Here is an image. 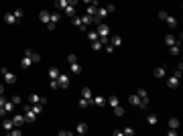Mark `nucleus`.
Segmentation results:
<instances>
[{
  "label": "nucleus",
  "instance_id": "obj_1",
  "mask_svg": "<svg viewBox=\"0 0 183 136\" xmlns=\"http://www.w3.org/2000/svg\"><path fill=\"white\" fill-rule=\"evenodd\" d=\"M110 12H114V4H108L106 8H98V12H96V16H94V22L98 25V22H100L102 18H106Z\"/></svg>",
  "mask_w": 183,
  "mask_h": 136
},
{
  "label": "nucleus",
  "instance_id": "obj_2",
  "mask_svg": "<svg viewBox=\"0 0 183 136\" xmlns=\"http://www.w3.org/2000/svg\"><path fill=\"white\" fill-rule=\"evenodd\" d=\"M0 73H2V79H4L6 83H14L16 81V75H14L8 67H0Z\"/></svg>",
  "mask_w": 183,
  "mask_h": 136
},
{
  "label": "nucleus",
  "instance_id": "obj_3",
  "mask_svg": "<svg viewBox=\"0 0 183 136\" xmlns=\"http://www.w3.org/2000/svg\"><path fill=\"white\" fill-rule=\"evenodd\" d=\"M35 120H37V114L33 112L31 104H27V106H25V122H27V124H33Z\"/></svg>",
  "mask_w": 183,
  "mask_h": 136
},
{
  "label": "nucleus",
  "instance_id": "obj_4",
  "mask_svg": "<svg viewBox=\"0 0 183 136\" xmlns=\"http://www.w3.org/2000/svg\"><path fill=\"white\" fill-rule=\"evenodd\" d=\"M96 33H98V37H110V27L108 25H104V22H98V27H96Z\"/></svg>",
  "mask_w": 183,
  "mask_h": 136
},
{
  "label": "nucleus",
  "instance_id": "obj_5",
  "mask_svg": "<svg viewBox=\"0 0 183 136\" xmlns=\"http://www.w3.org/2000/svg\"><path fill=\"white\" fill-rule=\"evenodd\" d=\"M69 75L67 73H59V77H57V85H59V88H63V89H67L69 88Z\"/></svg>",
  "mask_w": 183,
  "mask_h": 136
},
{
  "label": "nucleus",
  "instance_id": "obj_6",
  "mask_svg": "<svg viewBox=\"0 0 183 136\" xmlns=\"http://www.w3.org/2000/svg\"><path fill=\"white\" fill-rule=\"evenodd\" d=\"M29 104H47V98H43V95H39V94H31L29 95Z\"/></svg>",
  "mask_w": 183,
  "mask_h": 136
},
{
  "label": "nucleus",
  "instance_id": "obj_7",
  "mask_svg": "<svg viewBox=\"0 0 183 136\" xmlns=\"http://www.w3.org/2000/svg\"><path fill=\"white\" fill-rule=\"evenodd\" d=\"M179 79H181V77H177V75H171V77H167V85H169L171 89H177V88H179Z\"/></svg>",
  "mask_w": 183,
  "mask_h": 136
},
{
  "label": "nucleus",
  "instance_id": "obj_8",
  "mask_svg": "<svg viewBox=\"0 0 183 136\" xmlns=\"http://www.w3.org/2000/svg\"><path fill=\"white\" fill-rule=\"evenodd\" d=\"M12 124H14V126H19V128L22 126V124H27V122H25V114H14L12 116Z\"/></svg>",
  "mask_w": 183,
  "mask_h": 136
},
{
  "label": "nucleus",
  "instance_id": "obj_9",
  "mask_svg": "<svg viewBox=\"0 0 183 136\" xmlns=\"http://www.w3.org/2000/svg\"><path fill=\"white\" fill-rule=\"evenodd\" d=\"M90 104H94V106H98V108H102V106L106 104V98H102V95H94V98L90 100Z\"/></svg>",
  "mask_w": 183,
  "mask_h": 136
},
{
  "label": "nucleus",
  "instance_id": "obj_10",
  "mask_svg": "<svg viewBox=\"0 0 183 136\" xmlns=\"http://www.w3.org/2000/svg\"><path fill=\"white\" fill-rule=\"evenodd\" d=\"M39 21L43 22V25H47V22L51 21V12H49V10H41L39 12Z\"/></svg>",
  "mask_w": 183,
  "mask_h": 136
},
{
  "label": "nucleus",
  "instance_id": "obj_11",
  "mask_svg": "<svg viewBox=\"0 0 183 136\" xmlns=\"http://www.w3.org/2000/svg\"><path fill=\"white\" fill-rule=\"evenodd\" d=\"M31 65H33V59H31V57H27V55H22V59H20V67H22V69H29Z\"/></svg>",
  "mask_w": 183,
  "mask_h": 136
},
{
  "label": "nucleus",
  "instance_id": "obj_12",
  "mask_svg": "<svg viewBox=\"0 0 183 136\" xmlns=\"http://www.w3.org/2000/svg\"><path fill=\"white\" fill-rule=\"evenodd\" d=\"M110 45H112V47H120V45H122V37H120V35H114V37H110Z\"/></svg>",
  "mask_w": 183,
  "mask_h": 136
},
{
  "label": "nucleus",
  "instance_id": "obj_13",
  "mask_svg": "<svg viewBox=\"0 0 183 136\" xmlns=\"http://www.w3.org/2000/svg\"><path fill=\"white\" fill-rule=\"evenodd\" d=\"M71 21H73V25H75V27H80L81 31H88V25H83L80 16H71Z\"/></svg>",
  "mask_w": 183,
  "mask_h": 136
},
{
  "label": "nucleus",
  "instance_id": "obj_14",
  "mask_svg": "<svg viewBox=\"0 0 183 136\" xmlns=\"http://www.w3.org/2000/svg\"><path fill=\"white\" fill-rule=\"evenodd\" d=\"M2 128L6 130V132H10V130L14 128V124H12V118H10V120H8V118H4V120H2Z\"/></svg>",
  "mask_w": 183,
  "mask_h": 136
},
{
  "label": "nucleus",
  "instance_id": "obj_15",
  "mask_svg": "<svg viewBox=\"0 0 183 136\" xmlns=\"http://www.w3.org/2000/svg\"><path fill=\"white\" fill-rule=\"evenodd\" d=\"M75 132H77V134H86V132H88V124H86V122H80L77 126H75Z\"/></svg>",
  "mask_w": 183,
  "mask_h": 136
},
{
  "label": "nucleus",
  "instance_id": "obj_16",
  "mask_svg": "<svg viewBox=\"0 0 183 136\" xmlns=\"http://www.w3.org/2000/svg\"><path fill=\"white\" fill-rule=\"evenodd\" d=\"M14 108H16V106L12 104V100H6V104H4V112H6V114H12Z\"/></svg>",
  "mask_w": 183,
  "mask_h": 136
},
{
  "label": "nucleus",
  "instance_id": "obj_17",
  "mask_svg": "<svg viewBox=\"0 0 183 136\" xmlns=\"http://www.w3.org/2000/svg\"><path fill=\"white\" fill-rule=\"evenodd\" d=\"M4 22H6V25H16L14 14H12V12H6V14H4Z\"/></svg>",
  "mask_w": 183,
  "mask_h": 136
},
{
  "label": "nucleus",
  "instance_id": "obj_18",
  "mask_svg": "<svg viewBox=\"0 0 183 136\" xmlns=\"http://www.w3.org/2000/svg\"><path fill=\"white\" fill-rule=\"evenodd\" d=\"M59 67H51L49 69V79H57V77H59Z\"/></svg>",
  "mask_w": 183,
  "mask_h": 136
},
{
  "label": "nucleus",
  "instance_id": "obj_19",
  "mask_svg": "<svg viewBox=\"0 0 183 136\" xmlns=\"http://www.w3.org/2000/svg\"><path fill=\"white\" fill-rule=\"evenodd\" d=\"M81 98H86V100H92V98H94L92 89H90V88H81Z\"/></svg>",
  "mask_w": 183,
  "mask_h": 136
},
{
  "label": "nucleus",
  "instance_id": "obj_20",
  "mask_svg": "<svg viewBox=\"0 0 183 136\" xmlns=\"http://www.w3.org/2000/svg\"><path fill=\"white\" fill-rule=\"evenodd\" d=\"M165 43H167V45L171 47V45H175V43H177V37H175L173 33H169L167 37H165Z\"/></svg>",
  "mask_w": 183,
  "mask_h": 136
},
{
  "label": "nucleus",
  "instance_id": "obj_21",
  "mask_svg": "<svg viewBox=\"0 0 183 136\" xmlns=\"http://www.w3.org/2000/svg\"><path fill=\"white\" fill-rule=\"evenodd\" d=\"M55 6H57V8L61 10V12H63V10H65V8H67L69 4H67V0H55Z\"/></svg>",
  "mask_w": 183,
  "mask_h": 136
},
{
  "label": "nucleus",
  "instance_id": "obj_22",
  "mask_svg": "<svg viewBox=\"0 0 183 136\" xmlns=\"http://www.w3.org/2000/svg\"><path fill=\"white\" fill-rule=\"evenodd\" d=\"M155 77H159V79H161V77H167V69L165 67H157L155 69Z\"/></svg>",
  "mask_w": 183,
  "mask_h": 136
},
{
  "label": "nucleus",
  "instance_id": "obj_23",
  "mask_svg": "<svg viewBox=\"0 0 183 136\" xmlns=\"http://www.w3.org/2000/svg\"><path fill=\"white\" fill-rule=\"evenodd\" d=\"M147 122H149L151 126H157V124H159V118H157L155 114H147Z\"/></svg>",
  "mask_w": 183,
  "mask_h": 136
},
{
  "label": "nucleus",
  "instance_id": "obj_24",
  "mask_svg": "<svg viewBox=\"0 0 183 136\" xmlns=\"http://www.w3.org/2000/svg\"><path fill=\"white\" fill-rule=\"evenodd\" d=\"M71 65V73L73 75H81V67H80V63L75 61V63H69Z\"/></svg>",
  "mask_w": 183,
  "mask_h": 136
},
{
  "label": "nucleus",
  "instance_id": "obj_25",
  "mask_svg": "<svg viewBox=\"0 0 183 136\" xmlns=\"http://www.w3.org/2000/svg\"><path fill=\"white\" fill-rule=\"evenodd\" d=\"M136 95H138L141 100H147V102H149V95H147V89H144V88H138V89H136Z\"/></svg>",
  "mask_w": 183,
  "mask_h": 136
},
{
  "label": "nucleus",
  "instance_id": "obj_26",
  "mask_svg": "<svg viewBox=\"0 0 183 136\" xmlns=\"http://www.w3.org/2000/svg\"><path fill=\"white\" fill-rule=\"evenodd\" d=\"M106 104H110V106L114 108V106H118V104H120V100H118L116 95H110V98H106Z\"/></svg>",
  "mask_w": 183,
  "mask_h": 136
},
{
  "label": "nucleus",
  "instance_id": "obj_27",
  "mask_svg": "<svg viewBox=\"0 0 183 136\" xmlns=\"http://www.w3.org/2000/svg\"><path fill=\"white\" fill-rule=\"evenodd\" d=\"M4 104H6V98L4 95H0V118H4L6 112H4Z\"/></svg>",
  "mask_w": 183,
  "mask_h": 136
},
{
  "label": "nucleus",
  "instance_id": "obj_28",
  "mask_svg": "<svg viewBox=\"0 0 183 136\" xmlns=\"http://www.w3.org/2000/svg\"><path fill=\"white\" fill-rule=\"evenodd\" d=\"M61 16H63V14H61L59 10H55V12H51V22H55V25H57V22L61 21Z\"/></svg>",
  "mask_w": 183,
  "mask_h": 136
},
{
  "label": "nucleus",
  "instance_id": "obj_29",
  "mask_svg": "<svg viewBox=\"0 0 183 136\" xmlns=\"http://www.w3.org/2000/svg\"><path fill=\"white\" fill-rule=\"evenodd\" d=\"M179 51H181V49H179V43H175V45H171V47H169V53L173 55V57H177Z\"/></svg>",
  "mask_w": 183,
  "mask_h": 136
},
{
  "label": "nucleus",
  "instance_id": "obj_30",
  "mask_svg": "<svg viewBox=\"0 0 183 136\" xmlns=\"http://www.w3.org/2000/svg\"><path fill=\"white\" fill-rule=\"evenodd\" d=\"M81 22H83V25H92V22H94V16H90L88 12L81 14Z\"/></svg>",
  "mask_w": 183,
  "mask_h": 136
},
{
  "label": "nucleus",
  "instance_id": "obj_31",
  "mask_svg": "<svg viewBox=\"0 0 183 136\" xmlns=\"http://www.w3.org/2000/svg\"><path fill=\"white\" fill-rule=\"evenodd\" d=\"M96 12H98V4H94V2L88 4V14L90 16H96Z\"/></svg>",
  "mask_w": 183,
  "mask_h": 136
},
{
  "label": "nucleus",
  "instance_id": "obj_32",
  "mask_svg": "<svg viewBox=\"0 0 183 136\" xmlns=\"http://www.w3.org/2000/svg\"><path fill=\"white\" fill-rule=\"evenodd\" d=\"M165 22H167V25H169V28H175L177 27V18H173V16H167V18H165Z\"/></svg>",
  "mask_w": 183,
  "mask_h": 136
},
{
  "label": "nucleus",
  "instance_id": "obj_33",
  "mask_svg": "<svg viewBox=\"0 0 183 136\" xmlns=\"http://www.w3.org/2000/svg\"><path fill=\"white\" fill-rule=\"evenodd\" d=\"M128 102L132 104V106H138V104H141V98H138V95H136V94H130Z\"/></svg>",
  "mask_w": 183,
  "mask_h": 136
},
{
  "label": "nucleus",
  "instance_id": "obj_34",
  "mask_svg": "<svg viewBox=\"0 0 183 136\" xmlns=\"http://www.w3.org/2000/svg\"><path fill=\"white\" fill-rule=\"evenodd\" d=\"M14 18H16V22L20 21V18H22V16H25V10H22V8H16V10H14Z\"/></svg>",
  "mask_w": 183,
  "mask_h": 136
},
{
  "label": "nucleus",
  "instance_id": "obj_35",
  "mask_svg": "<svg viewBox=\"0 0 183 136\" xmlns=\"http://www.w3.org/2000/svg\"><path fill=\"white\" fill-rule=\"evenodd\" d=\"M169 128H173V130L179 128V120L177 118H169Z\"/></svg>",
  "mask_w": 183,
  "mask_h": 136
},
{
  "label": "nucleus",
  "instance_id": "obj_36",
  "mask_svg": "<svg viewBox=\"0 0 183 136\" xmlns=\"http://www.w3.org/2000/svg\"><path fill=\"white\" fill-rule=\"evenodd\" d=\"M63 14H65V16H75V6H67L63 10Z\"/></svg>",
  "mask_w": 183,
  "mask_h": 136
},
{
  "label": "nucleus",
  "instance_id": "obj_37",
  "mask_svg": "<svg viewBox=\"0 0 183 136\" xmlns=\"http://www.w3.org/2000/svg\"><path fill=\"white\" fill-rule=\"evenodd\" d=\"M112 110H114V116H124V108H122L120 104H118V106H114Z\"/></svg>",
  "mask_w": 183,
  "mask_h": 136
},
{
  "label": "nucleus",
  "instance_id": "obj_38",
  "mask_svg": "<svg viewBox=\"0 0 183 136\" xmlns=\"http://www.w3.org/2000/svg\"><path fill=\"white\" fill-rule=\"evenodd\" d=\"M88 39H90L92 43H94V41H98L100 37H98V33H96V31H88Z\"/></svg>",
  "mask_w": 183,
  "mask_h": 136
},
{
  "label": "nucleus",
  "instance_id": "obj_39",
  "mask_svg": "<svg viewBox=\"0 0 183 136\" xmlns=\"http://www.w3.org/2000/svg\"><path fill=\"white\" fill-rule=\"evenodd\" d=\"M92 49H94V51H102V49H104V45H102V43H100V39H98V41H94V43H92Z\"/></svg>",
  "mask_w": 183,
  "mask_h": 136
},
{
  "label": "nucleus",
  "instance_id": "obj_40",
  "mask_svg": "<svg viewBox=\"0 0 183 136\" xmlns=\"http://www.w3.org/2000/svg\"><path fill=\"white\" fill-rule=\"evenodd\" d=\"M88 106H90V100H86V98H81V100H80V108L83 110V108H88Z\"/></svg>",
  "mask_w": 183,
  "mask_h": 136
},
{
  "label": "nucleus",
  "instance_id": "obj_41",
  "mask_svg": "<svg viewBox=\"0 0 183 136\" xmlns=\"http://www.w3.org/2000/svg\"><path fill=\"white\" fill-rule=\"evenodd\" d=\"M122 134H124V136H132V134H134V128H130V126H128V128L122 130Z\"/></svg>",
  "mask_w": 183,
  "mask_h": 136
},
{
  "label": "nucleus",
  "instance_id": "obj_42",
  "mask_svg": "<svg viewBox=\"0 0 183 136\" xmlns=\"http://www.w3.org/2000/svg\"><path fill=\"white\" fill-rule=\"evenodd\" d=\"M31 59H33V63H39V61H41V55L33 51V53H31Z\"/></svg>",
  "mask_w": 183,
  "mask_h": 136
},
{
  "label": "nucleus",
  "instance_id": "obj_43",
  "mask_svg": "<svg viewBox=\"0 0 183 136\" xmlns=\"http://www.w3.org/2000/svg\"><path fill=\"white\" fill-rule=\"evenodd\" d=\"M67 61H69V63H75V61H77V57H75V53H69V55H67Z\"/></svg>",
  "mask_w": 183,
  "mask_h": 136
},
{
  "label": "nucleus",
  "instance_id": "obj_44",
  "mask_svg": "<svg viewBox=\"0 0 183 136\" xmlns=\"http://www.w3.org/2000/svg\"><path fill=\"white\" fill-rule=\"evenodd\" d=\"M167 16H169V12H165V10H161V12H159V18H161L163 22H165V18H167Z\"/></svg>",
  "mask_w": 183,
  "mask_h": 136
},
{
  "label": "nucleus",
  "instance_id": "obj_45",
  "mask_svg": "<svg viewBox=\"0 0 183 136\" xmlns=\"http://www.w3.org/2000/svg\"><path fill=\"white\" fill-rule=\"evenodd\" d=\"M45 27H47L49 31H55V28H57V25H55V22H51V21H49L47 25H45Z\"/></svg>",
  "mask_w": 183,
  "mask_h": 136
},
{
  "label": "nucleus",
  "instance_id": "obj_46",
  "mask_svg": "<svg viewBox=\"0 0 183 136\" xmlns=\"http://www.w3.org/2000/svg\"><path fill=\"white\" fill-rule=\"evenodd\" d=\"M104 51H108V53H114V47H112V45L108 43V45H104Z\"/></svg>",
  "mask_w": 183,
  "mask_h": 136
},
{
  "label": "nucleus",
  "instance_id": "obj_47",
  "mask_svg": "<svg viewBox=\"0 0 183 136\" xmlns=\"http://www.w3.org/2000/svg\"><path fill=\"white\" fill-rule=\"evenodd\" d=\"M10 100H12V104H14V106H19V104H20V98H19V95H12Z\"/></svg>",
  "mask_w": 183,
  "mask_h": 136
},
{
  "label": "nucleus",
  "instance_id": "obj_48",
  "mask_svg": "<svg viewBox=\"0 0 183 136\" xmlns=\"http://www.w3.org/2000/svg\"><path fill=\"white\" fill-rule=\"evenodd\" d=\"M69 134H71L69 130H59V136H69Z\"/></svg>",
  "mask_w": 183,
  "mask_h": 136
},
{
  "label": "nucleus",
  "instance_id": "obj_49",
  "mask_svg": "<svg viewBox=\"0 0 183 136\" xmlns=\"http://www.w3.org/2000/svg\"><path fill=\"white\" fill-rule=\"evenodd\" d=\"M77 2H80V0H67L69 6H77Z\"/></svg>",
  "mask_w": 183,
  "mask_h": 136
},
{
  "label": "nucleus",
  "instance_id": "obj_50",
  "mask_svg": "<svg viewBox=\"0 0 183 136\" xmlns=\"http://www.w3.org/2000/svg\"><path fill=\"white\" fill-rule=\"evenodd\" d=\"M0 95H4V85L0 83Z\"/></svg>",
  "mask_w": 183,
  "mask_h": 136
},
{
  "label": "nucleus",
  "instance_id": "obj_51",
  "mask_svg": "<svg viewBox=\"0 0 183 136\" xmlns=\"http://www.w3.org/2000/svg\"><path fill=\"white\" fill-rule=\"evenodd\" d=\"M81 2H83V4H92V0H81Z\"/></svg>",
  "mask_w": 183,
  "mask_h": 136
},
{
  "label": "nucleus",
  "instance_id": "obj_52",
  "mask_svg": "<svg viewBox=\"0 0 183 136\" xmlns=\"http://www.w3.org/2000/svg\"><path fill=\"white\" fill-rule=\"evenodd\" d=\"M92 2H94V4H98V2H100V0H92Z\"/></svg>",
  "mask_w": 183,
  "mask_h": 136
}]
</instances>
